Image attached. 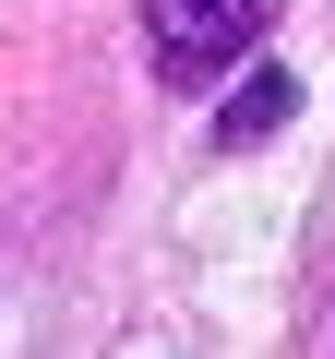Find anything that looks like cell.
<instances>
[{
	"label": "cell",
	"mask_w": 335,
	"mask_h": 359,
	"mask_svg": "<svg viewBox=\"0 0 335 359\" xmlns=\"http://www.w3.org/2000/svg\"><path fill=\"white\" fill-rule=\"evenodd\" d=\"M275 25V0H144V36H156V72L168 84H204L228 60H252Z\"/></svg>",
	"instance_id": "1"
},
{
	"label": "cell",
	"mask_w": 335,
	"mask_h": 359,
	"mask_svg": "<svg viewBox=\"0 0 335 359\" xmlns=\"http://www.w3.org/2000/svg\"><path fill=\"white\" fill-rule=\"evenodd\" d=\"M299 120V72L287 60H252L240 84H228V108H216V144H275Z\"/></svg>",
	"instance_id": "2"
}]
</instances>
